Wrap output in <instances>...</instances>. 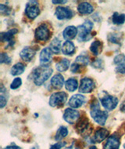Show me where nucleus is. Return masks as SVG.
Wrapping results in <instances>:
<instances>
[{"instance_id": "obj_24", "label": "nucleus", "mask_w": 125, "mask_h": 149, "mask_svg": "<svg viewBox=\"0 0 125 149\" xmlns=\"http://www.w3.org/2000/svg\"><path fill=\"white\" fill-rule=\"evenodd\" d=\"M61 48V42L58 39H54L52 41L50 42L49 45V49H51V51L54 54H58L60 51Z\"/></svg>"}, {"instance_id": "obj_43", "label": "nucleus", "mask_w": 125, "mask_h": 149, "mask_svg": "<svg viewBox=\"0 0 125 149\" xmlns=\"http://www.w3.org/2000/svg\"><path fill=\"white\" fill-rule=\"evenodd\" d=\"M89 149H97V148H96V147H95V146H92V147H91V148H90Z\"/></svg>"}, {"instance_id": "obj_31", "label": "nucleus", "mask_w": 125, "mask_h": 149, "mask_svg": "<svg viewBox=\"0 0 125 149\" xmlns=\"http://www.w3.org/2000/svg\"><path fill=\"white\" fill-rule=\"evenodd\" d=\"M22 84V81H21V79L20 78H16L15 79L13 80L12 83H11L10 85V88L11 89H13V90H16V89H17L21 86Z\"/></svg>"}, {"instance_id": "obj_20", "label": "nucleus", "mask_w": 125, "mask_h": 149, "mask_svg": "<svg viewBox=\"0 0 125 149\" xmlns=\"http://www.w3.org/2000/svg\"><path fill=\"white\" fill-rule=\"evenodd\" d=\"M62 52L65 55H72L75 52V46L70 41L65 42L62 46Z\"/></svg>"}, {"instance_id": "obj_34", "label": "nucleus", "mask_w": 125, "mask_h": 149, "mask_svg": "<svg viewBox=\"0 0 125 149\" xmlns=\"http://www.w3.org/2000/svg\"><path fill=\"white\" fill-rule=\"evenodd\" d=\"M0 12L2 14H5V15H9L11 12L10 8H9L6 6L1 4L0 5Z\"/></svg>"}, {"instance_id": "obj_3", "label": "nucleus", "mask_w": 125, "mask_h": 149, "mask_svg": "<svg viewBox=\"0 0 125 149\" xmlns=\"http://www.w3.org/2000/svg\"><path fill=\"white\" fill-rule=\"evenodd\" d=\"M93 28V24L92 21H85L84 23L82 25H80L77 28L78 31V40L81 42L88 41L92 38V36L91 35V31Z\"/></svg>"}, {"instance_id": "obj_26", "label": "nucleus", "mask_w": 125, "mask_h": 149, "mask_svg": "<svg viewBox=\"0 0 125 149\" xmlns=\"http://www.w3.org/2000/svg\"><path fill=\"white\" fill-rule=\"evenodd\" d=\"M68 134V130L65 127V126H60L59 128V130H57L56 134V136H55V139L56 141H60L64 137H66Z\"/></svg>"}, {"instance_id": "obj_39", "label": "nucleus", "mask_w": 125, "mask_h": 149, "mask_svg": "<svg viewBox=\"0 0 125 149\" xmlns=\"http://www.w3.org/2000/svg\"><path fill=\"white\" fill-rule=\"evenodd\" d=\"M65 149H81V148H80L79 147L77 146L75 143H73L70 146L68 147V148H66Z\"/></svg>"}, {"instance_id": "obj_1", "label": "nucleus", "mask_w": 125, "mask_h": 149, "mask_svg": "<svg viewBox=\"0 0 125 149\" xmlns=\"http://www.w3.org/2000/svg\"><path fill=\"white\" fill-rule=\"evenodd\" d=\"M52 73V69L48 65H41L36 68L33 71L32 77H33L34 82L36 86H41L49 79Z\"/></svg>"}, {"instance_id": "obj_36", "label": "nucleus", "mask_w": 125, "mask_h": 149, "mask_svg": "<svg viewBox=\"0 0 125 149\" xmlns=\"http://www.w3.org/2000/svg\"><path fill=\"white\" fill-rule=\"evenodd\" d=\"M66 145V142H58L50 147V149H61L63 147Z\"/></svg>"}, {"instance_id": "obj_14", "label": "nucleus", "mask_w": 125, "mask_h": 149, "mask_svg": "<svg viewBox=\"0 0 125 149\" xmlns=\"http://www.w3.org/2000/svg\"><path fill=\"white\" fill-rule=\"evenodd\" d=\"M77 32H78L77 28L74 27V26H68L64 29V32H63V36H64V39L69 41L70 39H73L75 38Z\"/></svg>"}, {"instance_id": "obj_7", "label": "nucleus", "mask_w": 125, "mask_h": 149, "mask_svg": "<svg viewBox=\"0 0 125 149\" xmlns=\"http://www.w3.org/2000/svg\"><path fill=\"white\" fill-rule=\"evenodd\" d=\"M26 15L31 19H35L40 13L38 4L36 1H31L27 4L25 9Z\"/></svg>"}, {"instance_id": "obj_22", "label": "nucleus", "mask_w": 125, "mask_h": 149, "mask_svg": "<svg viewBox=\"0 0 125 149\" xmlns=\"http://www.w3.org/2000/svg\"><path fill=\"white\" fill-rule=\"evenodd\" d=\"M70 67V61L67 59H62L56 64V68L59 72H65Z\"/></svg>"}, {"instance_id": "obj_35", "label": "nucleus", "mask_w": 125, "mask_h": 149, "mask_svg": "<svg viewBox=\"0 0 125 149\" xmlns=\"http://www.w3.org/2000/svg\"><path fill=\"white\" fill-rule=\"evenodd\" d=\"M1 64H10L11 62V58L8 56L6 54H1V59H0Z\"/></svg>"}, {"instance_id": "obj_2", "label": "nucleus", "mask_w": 125, "mask_h": 149, "mask_svg": "<svg viewBox=\"0 0 125 149\" xmlns=\"http://www.w3.org/2000/svg\"><path fill=\"white\" fill-rule=\"evenodd\" d=\"M91 116L95 122H96L99 125L103 126L107 119L108 113L106 111L100 110L99 103L97 100H95L91 104Z\"/></svg>"}, {"instance_id": "obj_13", "label": "nucleus", "mask_w": 125, "mask_h": 149, "mask_svg": "<svg viewBox=\"0 0 125 149\" xmlns=\"http://www.w3.org/2000/svg\"><path fill=\"white\" fill-rule=\"evenodd\" d=\"M35 54V50L31 48V47H25L21 50L20 56H21V59L25 61H30L31 59L33 58Z\"/></svg>"}, {"instance_id": "obj_42", "label": "nucleus", "mask_w": 125, "mask_h": 149, "mask_svg": "<svg viewBox=\"0 0 125 149\" xmlns=\"http://www.w3.org/2000/svg\"><path fill=\"white\" fill-rule=\"evenodd\" d=\"M120 111L122 112H125V100L122 103L121 106H120Z\"/></svg>"}, {"instance_id": "obj_30", "label": "nucleus", "mask_w": 125, "mask_h": 149, "mask_svg": "<svg viewBox=\"0 0 125 149\" xmlns=\"http://www.w3.org/2000/svg\"><path fill=\"white\" fill-rule=\"evenodd\" d=\"M114 64L117 65H120V64H125V56L124 54H118L117 56H116L114 57Z\"/></svg>"}, {"instance_id": "obj_40", "label": "nucleus", "mask_w": 125, "mask_h": 149, "mask_svg": "<svg viewBox=\"0 0 125 149\" xmlns=\"http://www.w3.org/2000/svg\"><path fill=\"white\" fill-rule=\"evenodd\" d=\"M66 3V0H64V1H52V3H54V4H64V3Z\"/></svg>"}, {"instance_id": "obj_23", "label": "nucleus", "mask_w": 125, "mask_h": 149, "mask_svg": "<svg viewBox=\"0 0 125 149\" xmlns=\"http://www.w3.org/2000/svg\"><path fill=\"white\" fill-rule=\"evenodd\" d=\"M25 70V66L24 64H23L22 63H17L15 65H13V68H11V74L12 75H19V74H22Z\"/></svg>"}, {"instance_id": "obj_41", "label": "nucleus", "mask_w": 125, "mask_h": 149, "mask_svg": "<svg viewBox=\"0 0 125 149\" xmlns=\"http://www.w3.org/2000/svg\"><path fill=\"white\" fill-rule=\"evenodd\" d=\"M5 149H21L19 147L15 146V145H11V146L6 147Z\"/></svg>"}, {"instance_id": "obj_28", "label": "nucleus", "mask_w": 125, "mask_h": 149, "mask_svg": "<svg viewBox=\"0 0 125 149\" xmlns=\"http://www.w3.org/2000/svg\"><path fill=\"white\" fill-rule=\"evenodd\" d=\"M113 23L115 24H122L125 21V14H119L118 13H114L112 17Z\"/></svg>"}, {"instance_id": "obj_32", "label": "nucleus", "mask_w": 125, "mask_h": 149, "mask_svg": "<svg viewBox=\"0 0 125 149\" xmlns=\"http://www.w3.org/2000/svg\"><path fill=\"white\" fill-rule=\"evenodd\" d=\"M108 39H109V41L113 42V43L119 44V42H120V36L117 34H112V35H110V36H109Z\"/></svg>"}, {"instance_id": "obj_5", "label": "nucleus", "mask_w": 125, "mask_h": 149, "mask_svg": "<svg viewBox=\"0 0 125 149\" xmlns=\"http://www.w3.org/2000/svg\"><path fill=\"white\" fill-rule=\"evenodd\" d=\"M100 101L102 106L108 111L113 110L118 104L117 98L113 96L109 95V94H106L104 97L100 98Z\"/></svg>"}, {"instance_id": "obj_37", "label": "nucleus", "mask_w": 125, "mask_h": 149, "mask_svg": "<svg viewBox=\"0 0 125 149\" xmlns=\"http://www.w3.org/2000/svg\"><path fill=\"white\" fill-rule=\"evenodd\" d=\"M116 71L120 74H124L125 73V64H120V65H117V68H116Z\"/></svg>"}, {"instance_id": "obj_15", "label": "nucleus", "mask_w": 125, "mask_h": 149, "mask_svg": "<svg viewBox=\"0 0 125 149\" xmlns=\"http://www.w3.org/2000/svg\"><path fill=\"white\" fill-rule=\"evenodd\" d=\"M109 135V131L106 129H99L94 134L92 141L95 143H100L106 138Z\"/></svg>"}, {"instance_id": "obj_11", "label": "nucleus", "mask_w": 125, "mask_h": 149, "mask_svg": "<svg viewBox=\"0 0 125 149\" xmlns=\"http://www.w3.org/2000/svg\"><path fill=\"white\" fill-rule=\"evenodd\" d=\"M120 139L116 135H112L108 137L107 141L105 143L103 149H119Z\"/></svg>"}, {"instance_id": "obj_4", "label": "nucleus", "mask_w": 125, "mask_h": 149, "mask_svg": "<svg viewBox=\"0 0 125 149\" xmlns=\"http://www.w3.org/2000/svg\"><path fill=\"white\" fill-rule=\"evenodd\" d=\"M67 100V95L65 92H58L52 94L49 98V105L52 107H59L64 105Z\"/></svg>"}, {"instance_id": "obj_16", "label": "nucleus", "mask_w": 125, "mask_h": 149, "mask_svg": "<svg viewBox=\"0 0 125 149\" xmlns=\"http://www.w3.org/2000/svg\"><path fill=\"white\" fill-rule=\"evenodd\" d=\"M52 53L51 49L49 48H45L41 50L40 54V63L42 65H46L48 63L51 61L52 59Z\"/></svg>"}, {"instance_id": "obj_21", "label": "nucleus", "mask_w": 125, "mask_h": 149, "mask_svg": "<svg viewBox=\"0 0 125 149\" xmlns=\"http://www.w3.org/2000/svg\"><path fill=\"white\" fill-rule=\"evenodd\" d=\"M102 43L100 41H96L93 42L90 46V50L92 51V53L93 54H95V56H97L99 54H100V53L102 52Z\"/></svg>"}, {"instance_id": "obj_10", "label": "nucleus", "mask_w": 125, "mask_h": 149, "mask_svg": "<svg viewBox=\"0 0 125 149\" xmlns=\"http://www.w3.org/2000/svg\"><path fill=\"white\" fill-rule=\"evenodd\" d=\"M95 83L91 79L84 78L81 80V85L79 87V91L82 93H91L94 90Z\"/></svg>"}, {"instance_id": "obj_12", "label": "nucleus", "mask_w": 125, "mask_h": 149, "mask_svg": "<svg viewBox=\"0 0 125 149\" xmlns=\"http://www.w3.org/2000/svg\"><path fill=\"white\" fill-rule=\"evenodd\" d=\"M85 102V97L81 94H76L72 97L69 100V105L73 108L81 107Z\"/></svg>"}, {"instance_id": "obj_27", "label": "nucleus", "mask_w": 125, "mask_h": 149, "mask_svg": "<svg viewBox=\"0 0 125 149\" xmlns=\"http://www.w3.org/2000/svg\"><path fill=\"white\" fill-rule=\"evenodd\" d=\"M88 126V120L87 118H83L81 120H80L77 123V131L79 133H84L86 130H87Z\"/></svg>"}, {"instance_id": "obj_9", "label": "nucleus", "mask_w": 125, "mask_h": 149, "mask_svg": "<svg viewBox=\"0 0 125 149\" xmlns=\"http://www.w3.org/2000/svg\"><path fill=\"white\" fill-rule=\"evenodd\" d=\"M55 15L59 20H66V19H70L73 17V12L68 7L59 6L56 9Z\"/></svg>"}, {"instance_id": "obj_33", "label": "nucleus", "mask_w": 125, "mask_h": 149, "mask_svg": "<svg viewBox=\"0 0 125 149\" xmlns=\"http://www.w3.org/2000/svg\"><path fill=\"white\" fill-rule=\"evenodd\" d=\"M6 102H7L6 96L4 95V92L1 90V95H0V107H1V108L5 107V105L6 104Z\"/></svg>"}, {"instance_id": "obj_38", "label": "nucleus", "mask_w": 125, "mask_h": 149, "mask_svg": "<svg viewBox=\"0 0 125 149\" xmlns=\"http://www.w3.org/2000/svg\"><path fill=\"white\" fill-rule=\"evenodd\" d=\"M92 66L95 68H100L102 66V60H96L92 63Z\"/></svg>"}, {"instance_id": "obj_25", "label": "nucleus", "mask_w": 125, "mask_h": 149, "mask_svg": "<svg viewBox=\"0 0 125 149\" xmlns=\"http://www.w3.org/2000/svg\"><path fill=\"white\" fill-rule=\"evenodd\" d=\"M66 89L70 92H74L77 89L78 87V84H77V81L74 79H69L66 82L65 84Z\"/></svg>"}, {"instance_id": "obj_8", "label": "nucleus", "mask_w": 125, "mask_h": 149, "mask_svg": "<svg viewBox=\"0 0 125 149\" xmlns=\"http://www.w3.org/2000/svg\"><path fill=\"white\" fill-rule=\"evenodd\" d=\"M80 118V113L78 111L73 108H67L64 114V120L70 124H74Z\"/></svg>"}, {"instance_id": "obj_19", "label": "nucleus", "mask_w": 125, "mask_h": 149, "mask_svg": "<svg viewBox=\"0 0 125 149\" xmlns=\"http://www.w3.org/2000/svg\"><path fill=\"white\" fill-rule=\"evenodd\" d=\"M18 32L17 29H11L7 32H3L1 33V41L2 42H8L9 43L12 45V39H13V36Z\"/></svg>"}, {"instance_id": "obj_29", "label": "nucleus", "mask_w": 125, "mask_h": 149, "mask_svg": "<svg viewBox=\"0 0 125 149\" xmlns=\"http://www.w3.org/2000/svg\"><path fill=\"white\" fill-rule=\"evenodd\" d=\"M75 63L81 66H87L88 64H89V58L87 56L80 55L75 60Z\"/></svg>"}, {"instance_id": "obj_18", "label": "nucleus", "mask_w": 125, "mask_h": 149, "mask_svg": "<svg viewBox=\"0 0 125 149\" xmlns=\"http://www.w3.org/2000/svg\"><path fill=\"white\" fill-rule=\"evenodd\" d=\"M77 10L81 14H90L93 12L94 9L90 3L84 2V3H80L77 7Z\"/></svg>"}, {"instance_id": "obj_6", "label": "nucleus", "mask_w": 125, "mask_h": 149, "mask_svg": "<svg viewBox=\"0 0 125 149\" xmlns=\"http://www.w3.org/2000/svg\"><path fill=\"white\" fill-rule=\"evenodd\" d=\"M49 37H50V31L47 25L45 24H42L40 26H38L35 30L36 39L38 41L46 42L49 40Z\"/></svg>"}, {"instance_id": "obj_17", "label": "nucleus", "mask_w": 125, "mask_h": 149, "mask_svg": "<svg viewBox=\"0 0 125 149\" xmlns=\"http://www.w3.org/2000/svg\"><path fill=\"white\" fill-rule=\"evenodd\" d=\"M64 84V76L60 74H57L54 75L51 79V85L52 87L57 90H59L63 87Z\"/></svg>"}]
</instances>
